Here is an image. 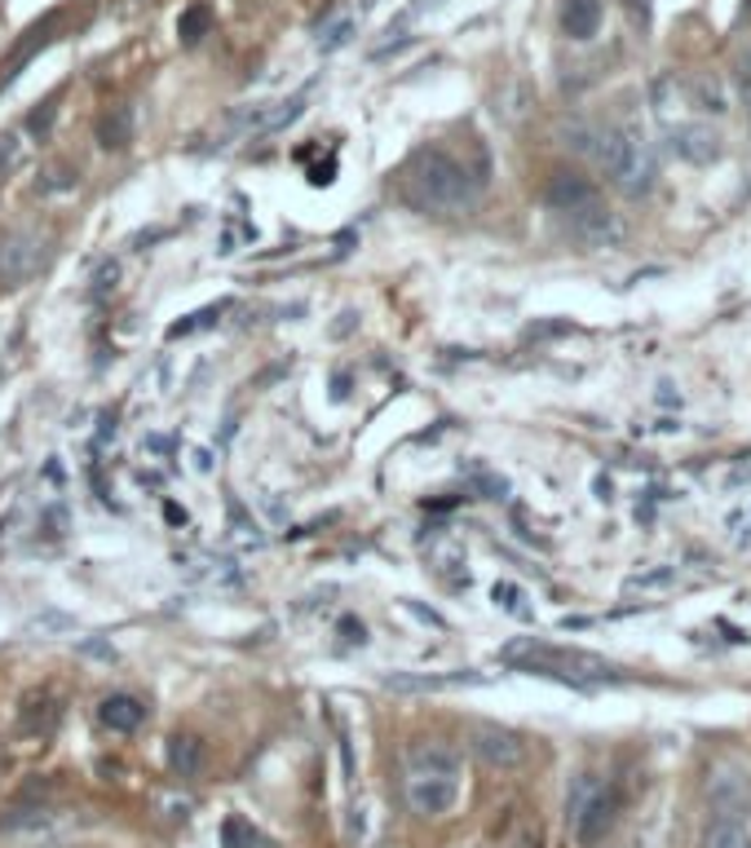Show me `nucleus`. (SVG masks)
I'll use <instances>...</instances> for the list:
<instances>
[{"label":"nucleus","instance_id":"1","mask_svg":"<svg viewBox=\"0 0 751 848\" xmlns=\"http://www.w3.org/2000/svg\"><path fill=\"white\" fill-rule=\"evenodd\" d=\"M477 186L482 177L469 173V164H460L451 151L442 146H429V151H415L411 164L402 168V195L411 208L420 213H438V217H451V213H469L473 199H477Z\"/></svg>","mask_w":751,"mask_h":848},{"label":"nucleus","instance_id":"2","mask_svg":"<svg viewBox=\"0 0 751 848\" xmlns=\"http://www.w3.org/2000/svg\"><path fill=\"white\" fill-rule=\"evenodd\" d=\"M460 800V752L446 743L407 747V805L420 818H442Z\"/></svg>","mask_w":751,"mask_h":848},{"label":"nucleus","instance_id":"3","mask_svg":"<svg viewBox=\"0 0 751 848\" xmlns=\"http://www.w3.org/2000/svg\"><path fill=\"white\" fill-rule=\"evenodd\" d=\"M593 164L610 177V186L628 199L650 195L655 186V151L637 128H601Z\"/></svg>","mask_w":751,"mask_h":848},{"label":"nucleus","instance_id":"4","mask_svg":"<svg viewBox=\"0 0 751 848\" xmlns=\"http://www.w3.org/2000/svg\"><path fill=\"white\" fill-rule=\"evenodd\" d=\"M566 823L575 845L593 848L610 836V827L619 823V796L601 774H579L566 792Z\"/></svg>","mask_w":751,"mask_h":848},{"label":"nucleus","instance_id":"5","mask_svg":"<svg viewBox=\"0 0 751 848\" xmlns=\"http://www.w3.org/2000/svg\"><path fill=\"white\" fill-rule=\"evenodd\" d=\"M504 663H517L535 676H557V681H606L615 676V668L597 654H584V650H562V645H544V641H513L504 645L500 654Z\"/></svg>","mask_w":751,"mask_h":848},{"label":"nucleus","instance_id":"6","mask_svg":"<svg viewBox=\"0 0 751 848\" xmlns=\"http://www.w3.org/2000/svg\"><path fill=\"white\" fill-rule=\"evenodd\" d=\"M708 809L712 818H743L751 823V769L730 761L708 774Z\"/></svg>","mask_w":751,"mask_h":848},{"label":"nucleus","instance_id":"7","mask_svg":"<svg viewBox=\"0 0 751 848\" xmlns=\"http://www.w3.org/2000/svg\"><path fill=\"white\" fill-rule=\"evenodd\" d=\"M44 266V239L35 230H0V288L27 283Z\"/></svg>","mask_w":751,"mask_h":848},{"label":"nucleus","instance_id":"8","mask_svg":"<svg viewBox=\"0 0 751 848\" xmlns=\"http://www.w3.org/2000/svg\"><path fill=\"white\" fill-rule=\"evenodd\" d=\"M469 747L482 765L491 769H522L526 765V738L517 730H504V725H473L469 730Z\"/></svg>","mask_w":751,"mask_h":848},{"label":"nucleus","instance_id":"9","mask_svg":"<svg viewBox=\"0 0 751 848\" xmlns=\"http://www.w3.org/2000/svg\"><path fill=\"white\" fill-rule=\"evenodd\" d=\"M663 137H668V151H672L677 159H686V164H712V159L721 155V137H717V128H708V124L695 120V115L668 124Z\"/></svg>","mask_w":751,"mask_h":848},{"label":"nucleus","instance_id":"10","mask_svg":"<svg viewBox=\"0 0 751 848\" xmlns=\"http://www.w3.org/2000/svg\"><path fill=\"white\" fill-rule=\"evenodd\" d=\"M681 89H686V106H690V115L699 111V115H726L730 111V84L717 75V71H699V75H690V80H681Z\"/></svg>","mask_w":751,"mask_h":848},{"label":"nucleus","instance_id":"11","mask_svg":"<svg viewBox=\"0 0 751 848\" xmlns=\"http://www.w3.org/2000/svg\"><path fill=\"white\" fill-rule=\"evenodd\" d=\"M544 199H548V208H553V213L570 217V213H579V208L597 204V199H601V190H597L588 177H579V173H557V177L548 182Z\"/></svg>","mask_w":751,"mask_h":848},{"label":"nucleus","instance_id":"12","mask_svg":"<svg viewBox=\"0 0 751 848\" xmlns=\"http://www.w3.org/2000/svg\"><path fill=\"white\" fill-rule=\"evenodd\" d=\"M601 18H606L601 0H562V31L570 40H593L601 31Z\"/></svg>","mask_w":751,"mask_h":848},{"label":"nucleus","instance_id":"13","mask_svg":"<svg viewBox=\"0 0 751 848\" xmlns=\"http://www.w3.org/2000/svg\"><path fill=\"white\" fill-rule=\"evenodd\" d=\"M97 721H102L106 730H115V734H133V730L146 721V707H142L133 694H111V699H102Z\"/></svg>","mask_w":751,"mask_h":848},{"label":"nucleus","instance_id":"14","mask_svg":"<svg viewBox=\"0 0 751 848\" xmlns=\"http://www.w3.org/2000/svg\"><path fill=\"white\" fill-rule=\"evenodd\" d=\"M168 769H173V778H199V769H204V743L195 738V734H173L168 738Z\"/></svg>","mask_w":751,"mask_h":848},{"label":"nucleus","instance_id":"15","mask_svg":"<svg viewBox=\"0 0 751 848\" xmlns=\"http://www.w3.org/2000/svg\"><path fill=\"white\" fill-rule=\"evenodd\" d=\"M133 142V106H111L97 120V146L102 151H124Z\"/></svg>","mask_w":751,"mask_h":848},{"label":"nucleus","instance_id":"16","mask_svg":"<svg viewBox=\"0 0 751 848\" xmlns=\"http://www.w3.org/2000/svg\"><path fill=\"white\" fill-rule=\"evenodd\" d=\"M699 848H751V823H743V818H712L703 827Z\"/></svg>","mask_w":751,"mask_h":848},{"label":"nucleus","instance_id":"17","mask_svg":"<svg viewBox=\"0 0 751 848\" xmlns=\"http://www.w3.org/2000/svg\"><path fill=\"white\" fill-rule=\"evenodd\" d=\"M306 111V93H297V97H284V102H275L270 111H261L257 120H253V133H279V128H288L297 115Z\"/></svg>","mask_w":751,"mask_h":848},{"label":"nucleus","instance_id":"18","mask_svg":"<svg viewBox=\"0 0 751 848\" xmlns=\"http://www.w3.org/2000/svg\"><path fill=\"white\" fill-rule=\"evenodd\" d=\"M208 27H213V9H208V4H191V9H182V18H177V40H182L186 49H195V44L208 35Z\"/></svg>","mask_w":751,"mask_h":848},{"label":"nucleus","instance_id":"19","mask_svg":"<svg viewBox=\"0 0 751 848\" xmlns=\"http://www.w3.org/2000/svg\"><path fill=\"white\" fill-rule=\"evenodd\" d=\"M491 601H495L504 614H513V619H535V610L526 606V592H522L517 583H495V588H491Z\"/></svg>","mask_w":751,"mask_h":848},{"label":"nucleus","instance_id":"20","mask_svg":"<svg viewBox=\"0 0 751 848\" xmlns=\"http://www.w3.org/2000/svg\"><path fill=\"white\" fill-rule=\"evenodd\" d=\"M677 583V570L672 566H655V570H641V575H628L624 588L628 592H655V588H672Z\"/></svg>","mask_w":751,"mask_h":848},{"label":"nucleus","instance_id":"21","mask_svg":"<svg viewBox=\"0 0 751 848\" xmlns=\"http://www.w3.org/2000/svg\"><path fill=\"white\" fill-rule=\"evenodd\" d=\"M350 35H354V18H332L328 27H319V49L323 53H332V49H341V44H350Z\"/></svg>","mask_w":751,"mask_h":848},{"label":"nucleus","instance_id":"22","mask_svg":"<svg viewBox=\"0 0 751 848\" xmlns=\"http://www.w3.org/2000/svg\"><path fill=\"white\" fill-rule=\"evenodd\" d=\"M726 535H730L739 548H748V544H751V504H739V508H730V517H726Z\"/></svg>","mask_w":751,"mask_h":848},{"label":"nucleus","instance_id":"23","mask_svg":"<svg viewBox=\"0 0 751 848\" xmlns=\"http://www.w3.org/2000/svg\"><path fill=\"white\" fill-rule=\"evenodd\" d=\"M222 845L226 848H253L257 845V831H253L244 818H230V823L222 827Z\"/></svg>","mask_w":751,"mask_h":848},{"label":"nucleus","instance_id":"24","mask_svg":"<svg viewBox=\"0 0 751 848\" xmlns=\"http://www.w3.org/2000/svg\"><path fill=\"white\" fill-rule=\"evenodd\" d=\"M217 314H222L217 306H213V310H199V314H191L186 323H173V328H168V337H173V341H177V337H191V332H199V328H208V323H213Z\"/></svg>","mask_w":751,"mask_h":848},{"label":"nucleus","instance_id":"25","mask_svg":"<svg viewBox=\"0 0 751 848\" xmlns=\"http://www.w3.org/2000/svg\"><path fill=\"white\" fill-rule=\"evenodd\" d=\"M341 632H346V641H359V645L368 641V628H363V623H354V619H346V623H341Z\"/></svg>","mask_w":751,"mask_h":848},{"label":"nucleus","instance_id":"26","mask_svg":"<svg viewBox=\"0 0 751 848\" xmlns=\"http://www.w3.org/2000/svg\"><path fill=\"white\" fill-rule=\"evenodd\" d=\"M18 155V137H0V168H9Z\"/></svg>","mask_w":751,"mask_h":848},{"label":"nucleus","instance_id":"27","mask_svg":"<svg viewBox=\"0 0 751 848\" xmlns=\"http://www.w3.org/2000/svg\"><path fill=\"white\" fill-rule=\"evenodd\" d=\"M739 84H743V97H748V120H751V58L739 66Z\"/></svg>","mask_w":751,"mask_h":848}]
</instances>
